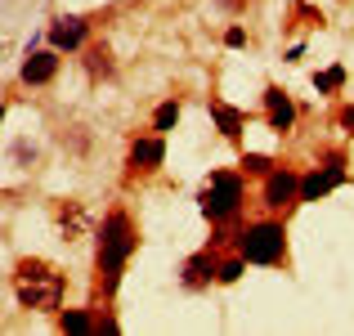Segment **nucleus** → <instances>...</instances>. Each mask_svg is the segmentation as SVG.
<instances>
[{
	"label": "nucleus",
	"mask_w": 354,
	"mask_h": 336,
	"mask_svg": "<svg viewBox=\"0 0 354 336\" xmlns=\"http://www.w3.org/2000/svg\"><path fill=\"white\" fill-rule=\"evenodd\" d=\"M135 220L126 216V211H108L104 224H99V247H95V269H99V287H104V296L117 292L121 283V269H126V260L135 256Z\"/></svg>",
	"instance_id": "1"
},
{
	"label": "nucleus",
	"mask_w": 354,
	"mask_h": 336,
	"mask_svg": "<svg viewBox=\"0 0 354 336\" xmlns=\"http://www.w3.org/2000/svg\"><path fill=\"white\" fill-rule=\"evenodd\" d=\"M63 287H68V278H63L54 265H45V260H18V269H14V296H18L23 310L54 314L63 305Z\"/></svg>",
	"instance_id": "2"
},
{
	"label": "nucleus",
	"mask_w": 354,
	"mask_h": 336,
	"mask_svg": "<svg viewBox=\"0 0 354 336\" xmlns=\"http://www.w3.org/2000/svg\"><path fill=\"white\" fill-rule=\"evenodd\" d=\"M238 256L247 265H278L287 256V229L283 220H256L238 233Z\"/></svg>",
	"instance_id": "3"
},
{
	"label": "nucleus",
	"mask_w": 354,
	"mask_h": 336,
	"mask_svg": "<svg viewBox=\"0 0 354 336\" xmlns=\"http://www.w3.org/2000/svg\"><path fill=\"white\" fill-rule=\"evenodd\" d=\"M198 202H202V216H207L211 224L238 220V211H242V180L234 171H216L207 184H202Z\"/></svg>",
	"instance_id": "4"
},
{
	"label": "nucleus",
	"mask_w": 354,
	"mask_h": 336,
	"mask_svg": "<svg viewBox=\"0 0 354 336\" xmlns=\"http://www.w3.org/2000/svg\"><path fill=\"white\" fill-rule=\"evenodd\" d=\"M337 184H346V157H328V166H314L310 175H301V202H319L328 198Z\"/></svg>",
	"instance_id": "5"
},
{
	"label": "nucleus",
	"mask_w": 354,
	"mask_h": 336,
	"mask_svg": "<svg viewBox=\"0 0 354 336\" xmlns=\"http://www.w3.org/2000/svg\"><path fill=\"white\" fill-rule=\"evenodd\" d=\"M265 207L269 211H287V207H296L301 202V175L296 171H287V166H274V171L265 175Z\"/></svg>",
	"instance_id": "6"
},
{
	"label": "nucleus",
	"mask_w": 354,
	"mask_h": 336,
	"mask_svg": "<svg viewBox=\"0 0 354 336\" xmlns=\"http://www.w3.org/2000/svg\"><path fill=\"white\" fill-rule=\"evenodd\" d=\"M59 50H27V59H23V68H18V77H23V86H50L54 77H59Z\"/></svg>",
	"instance_id": "7"
},
{
	"label": "nucleus",
	"mask_w": 354,
	"mask_h": 336,
	"mask_svg": "<svg viewBox=\"0 0 354 336\" xmlns=\"http://www.w3.org/2000/svg\"><path fill=\"white\" fill-rule=\"evenodd\" d=\"M86 36H90V23L81 14H63V18H54L50 23V45L54 50H81L86 45Z\"/></svg>",
	"instance_id": "8"
},
{
	"label": "nucleus",
	"mask_w": 354,
	"mask_h": 336,
	"mask_svg": "<svg viewBox=\"0 0 354 336\" xmlns=\"http://www.w3.org/2000/svg\"><path fill=\"white\" fill-rule=\"evenodd\" d=\"M265 121H269V130H274V135H287V130L296 126V104H292V95H287V90H278V86L265 90Z\"/></svg>",
	"instance_id": "9"
},
{
	"label": "nucleus",
	"mask_w": 354,
	"mask_h": 336,
	"mask_svg": "<svg viewBox=\"0 0 354 336\" xmlns=\"http://www.w3.org/2000/svg\"><path fill=\"white\" fill-rule=\"evenodd\" d=\"M162 162H166V139L162 135H144V139L130 144V171H135V175L157 171Z\"/></svg>",
	"instance_id": "10"
},
{
	"label": "nucleus",
	"mask_w": 354,
	"mask_h": 336,
	"mask_svg": "<svg viewBox=\"0 0 354 336\" xmlns=\"http://www.w3.org/2000/svg\"><path fill=\"white\" fill-rule=\"evenodd\" d=\"M211 278H216V256H211V251H198L193 260H184L180 283L189 287V292H198V287H211Z\"/></svg>",
	"instance_id": "11"
},
{
	"label": "nucleus",
	"mask_w": 354,
	"mask_h": 336,
	"mask_svg": "<svg viewBox=\"0 0 354 336\" xmlns=\"http://www.w3.org/2000/svg\"><path fill=\"white\" fill-rule=\"evenodd\" d=\"M211 117H216V126H220V135L225 139H242V130H247V117H242L238 108H229V104H220V99H211Z\"/></svg>",
	"instance_id": "12"
},
{
	"label": "nucleus",
	"mask_w": 354,
	"mask_h": 336,
	"mask_svg": "<svg viewBox=\"0 0 354 336\" xmlns=\"http://www.w3.org/2000/svg\"><path fill=\"white\" fill-rule=\"evenodd\" d=\"M346 86V68H328V72H314V90H319V95H337V90Z\"/></svg>",
	"instance_id": "13"
},
{
	"label": "nucleus",
	"mask_w": 354,
	"mask_h": 336,
	"mask_svg": "<svg viewBox=\"0 0 354 336\" xmlns=\"http://www.w3.org/2000/svg\"><path fill=\"white\" fill-rule=\"evenodd\" d=\"M175 121H180V99H166V104L153 112V130H157V135H166Z\"/></svg>",
	"instance_id": "14"
},
{
	"label": "nucleus",
	"mask_w": 354,
	"mask_h": 336,
	"mask_svg": "<svg viewBox=\"0 0 354 336\" xmlns=\"http://www.w3.org/2000/svg\"><path fill=\"white\" fill-rule=\"evenodd\" d=\"M242 269H247V260H242V256L225 260V265H216V283H238V278H242Z\"/></svg>",
	"instance_id": "15"
},
{
	"label": "nucleus",
	"mask_w": 354,
	"mask_h": 336,
	"mask_svg": "<svg viewBox=\"0 0 354 336\" xmlns=\"http://www.w3.org/2000/svg\"><path fill=\"white\" fill-rule=\"evenodd\" d=\"M59 328H63V332H95V323H90L86 314L72 310V314H59Z\"/></svg>",
	"instance_id": "16"
},
{
	"label": "nucleus",
	"mask_w": 354,
	"mask_h": 336,
	"mask_svg": "<svg viewBox=\"0 0 354 336\" xmlns=\"http://www.w3.org/2000/svg\"><path fill=\"white\" fill-rule=\"evenodd\" d=\"M242 171H251V175H269V171H274V162H269L265 153H247V157H242Z\"/></svg>",
	"instance_id": "17"
},
{
	"label": "nucleus",
	"mask_w": 354,
	"mask_h": 336,
	"mask_svg": "<svg viewBox=\"0 0 354 336\" xmlns=\"http://www.w3.org/2000/svg\"><path fill=\"white\" fill-rule=\"evenodd\" d=\"M86 59H90V72H99V68L108 72V68H113V63H108V50H104V45H95V50H90Z\"/></svg>",
	"instance_id": "18"
},
{
	"label": "nucleus",
	"mask_w": 354,
	"mask_h": 336,
	"mask_svg": "<svg viewBox=\"0 0 354 336\" xmlns=\"http://www.w3.org/2000/svg\"><path fill=\"white\" fill-rule=\"evenodd\" d=\"M225 45H229V50H238V45H247V32H242V27H229V32H225Z\"/></svg>",
	"instance_id": "19"
},
{
	"label": "nucleus",
	"mask_w": 354,
	"mask_h": 336,
	"mask_svg": "<svg viewBox=\"0 0 354 336\" xmlns=\"http://www.w3.org/2000/svg\"><path fill=\"white\" fill-rule=\"evenodd\" d=\"M341 130H346V135H354V104H346V108H341Z\"/></svg>",
	"instance_id": "20"
},
{
	"label": "nucleus",
	"mask_w": 354,
	"mask_h": 336,
	"mask_svg": "<svg viewBox=\"0 0 354 336\" xmlns=\"http://www.w3.org/2000/svg\"><path fill=\"white\" fill-rule=\"evenodd\" d=\"M0 121H5V104H0Z\"/></svg>",
	"instance_id": "21"
}]
</instances>
